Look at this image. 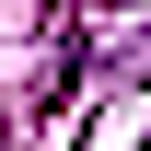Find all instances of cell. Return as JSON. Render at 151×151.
I'll return each instance as SVG.
<instances>
[{
  "mask_svg": "<svg viewBox=\"0 0 151 151\" xmlns=\"http://www.w3.org/2000/svg\"><path fill=\"white\" fill-rule=\"evenodd\" d=\"M139 151H151V139H139Z\"/></svg>",
  "mask_w": 151,
  "mask_h": 151,
  "instance_id": "6da1fadb",
  "label": "cell"
}]
</instances>
